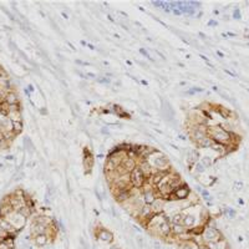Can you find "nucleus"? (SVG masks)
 Returning <instances> with one entry per match:
<instances>
[{
	"instance_id": "1",
	"label": "nucleus",
	"mask_w": 249,
	"mask_h": 249,
	"mask_svg": "<svg viewBox=\"0 0 249 249\" xmlns=\"http://www.w3.org/2000/svg\"><path fill=\"white\" fill-rule=\"evenodd\" d=\"M208 137H210L214 143H219V145L227 146L228 148L229 147L237 148L235 146H233V143H234V141H237V142L240 141L239 137L234 132L228 131L222 126L208 127Z\"/></svg>"
},
{
	"instance_id": "2",
	"label": "nucleus",
	"mask_w": 249,
	"mask_h": 249,
	"mask_svg": "<svg viewBox=\"0 0 249 249\" xmlns=\"http://www.w3.org/2000/svg\"><path fill=\"white\" fill-rule=\"evenodd\" d=\"M149 158H151V161H148V162L151 163L152 167H154V169H157L158 172H169L171 165L165 154H162L158 151H154L149 156Z\"/></svg>"
},
{
	"instance_id": "3",
	"label": "nucleus",
	"mask_w": 249,
	"mask_h": 249,
	"mask_svg": "<svg viewBox=\"0 0 249 249\" xmlns=\"http://www.w3.org/2000/svg\"><path fill=\"white\" fill-rule=\"evenodd\" d=\"M201 238L202 240L208 244V243H217L223 239V235L222 233L218 231L215 227H212V226H207L203 228V232L201 234Z\"/></svg>"
},
{
	"instance_id": "4",
	"label": "nucleus",
	"mask_w": 249,
	"mask_h": 249,
	"mask_svg": "<svg viewBox=\"0 0 249 249\" xmlns=\"http://www.w3.org/2000/svg\"><path fill=\"white\" fill-rule=\"evenodd\" d=\"M130 179H131V184H132L133 188L141 190L142 187H143V184L146 183V181H147V177L143 174V172H142V171L140 169V167L137 166V167L130 173Z\"/></svg>"
},
{
	"instance_id": "5",
	"label": "nucleus",
	"mask_w": 249,
	"mask_h": 249,
	"mask_svg": "<svg viewBox=\"0 0 249 249\" xmlns=\"http://www.w3.org/2000/svg\"><path fill=\"white\" fill-rule=\"evenodd\" d=\"M190 193H191V191H190V187L184 183L183 186H181V187H179V188H177V190H174V191H173L172 197H174L176 199H181V201H183V199H187V198H188ZM172 197H171V198H172Z\"/></svg>"
},
{
	"instance_id": "6",
	"label": "nucleus",
	"mask_w": 249,
	"mask_h": 249,
	"mask_svg": "<svg viewBox=\"0 0 249 249\" xmlns=\"http://www.w3.org/2000/svg\"><path fill=\"white\" fill-rule=\"evenodd\" d=\"M95 235H96L97 239H100V240H102V242H105V243H110V242L113 240V234H112L108 229H105V228H99V229H96Z\"/></svg>"
},
{
	"instance_id": "7",
	"label": "nucleus",
	"mask_w": 249,
	"mask_h": 249,
	"mask_svg": "<svg viewBox=\"0 0 249 249\" xmlns=\"http://www.w3.org/2000/svg\"><path fill=\"white\" fill-rule=\"evenodd\" d=\"M198 160H201L199 158V153L196 149L188 151V154H187V163H188L190 168H192L193 166H196L198 163Z\"/></svg>"
},
{
	"instance_id": "8",
	"label": "nucleus",
	"mask_w": 249,
	"mask_h": 249,
	"mask_svg": "<svg viewBox=\"0 0 249 249\" xmlns=\"http://www.w3.org/2000/svg\"><path fill=\"white\" fill-rule=\"evenodd\" d=\"M151 208H152V212L153 214H158V213H162L163 210V199L161 198H157L152 204H151Z\"/></svg>"
},
{
	"instance_id": "9",
	"label": "nucleus",
	"mask_w": 249,
	"mask_h": 249,
	"mask_svg": "<svg viewBox=\"0 0 249 249\" xmlns=\"http://www.w3.org/2000/svg\"><path fill=\"white\" fill-rule=\"evenodd\" d=\"M183 218H184V214H182V213H174L168 221H169L171 224H174V226H183Z\"/></svg>"
},
{
	"instance_id": "10",
	"label": "nucleus",
	"mask_w": 249,
	"mask_h": 249,
	"mask_svg": "<svg viewBox=\"0 0 249 249\" xmlns=\"http://www.w3.org/2000/svg\"><path fill=\"white\" fill-rule=\"evenodd\" d=\"M143 194V199H145V203L146 204H148V206H151L156 199H157V196L154 194V192H153V190L152 191H147V192H143L142 193Z\"/></svg>"
},
{
	"instance_id": "11",
	"label": "nucleus",
	"mask_w": 249,
	"mask_h": 249,
	"mask_svg": "<svg viewBox=\"0 0 249 249\" xmlns=\"http://www.w3.org/2000/svg\"><path fill=\"white\" fill-rule=\"evenodd\" d=\"M194 223H196V218H194V215H192V214H184V218H183V226H184L186 228L194 227Z\"/></svg>"
},
{
	"instance_id": "12",
	"label": "nucleus",
	"mask_w": 249,
	"mask_h": 249,
	"mask_svg": "<svg viewBox=\"0 0 249 249\" xmlns=\"http://www.w3.org/2000/svg\"><path fill=\"white\" fill-rule=\"evenodd\" d=\"M199 244L196 240H188V242H183L181 244V249H199Z\"/></svg>"
},
{
	"instance_id": "13",
	"label": "nucleus",
	"mask_w": 249,
	"mask_h": 249,
	"mask_svg": "<svg viewBox=\"0 0 249 249\" xmlns=\"http://www.w3.org/2000/svg\"><path fill=\"white\" fill-rule=\"evenodd\" d=\"M47 242H49V237L46 234H39L35 237V244L38 247H44L47 244Z\"/></svg>"
},
{
	"instance_id": "14",
	"label": "nucleus",
	"mask_w": 249,
	"mask_h": 249,
	"mask_svg": "<svg viewBox=\"0 0 249 249\" xmlns=\"http://www.w3.org/2000/svg\"><path fill=\"white\" fill-rule=\"evenodd\" d=\"M213 145H214V142L212 141L210 137H206V138H203L202 141H199V142L197 143V146L201 147V148H212Z\"/></svg>"
},
{
	"instance_id": "15",
	"label": "nucleus",
	"mask_w": 249,
	"mask_h": 249,
	"mask_svg": "<svg viewBox=\"0 0 249 249\" xmlns=\"http://www.w3.org/2000/svg\"><path fill=\"white\" fill-rule=\"evenodd\" d=\"M5 100H6V104H8L9 106H10V105H18V102H19V101H18L19 99H18V96L15 95L14 92L8 93V96H6Z\"/></svg>"
},
{
	"instance_id": "16",
	"label": "nucleus",
	"mask_w": 249,
	"mask_h": 249,
	"mask_svg": "<svg viewBox=\"0 0 249 249\" xmlns=\"http://www.w3.org/2000/svg\"><path fill=\"white\" fill-rule=\"evenodd\" d=\"M135 240H136L137 248H138V249H142V248H143V237H142V235H137Z\"/></svg>"
},
{
	"instance_id": "17",
	"label": "nucleus",
	"mask_w": 249,
	"mask_h": 249,
	"mask_svg": "<svg viewBox=\"0 0 249 249\" xmlns=\"http://www.w3.org/2000/svg\"><path fill=\"white\" fill-rule=\"evenodd\" d=\"M201 163H202L204 167H209V166H212V160H210L209 157H203V158L201 160Z\"/></svg>"
},
{
	"instance_id": "18",
	"label": "nucleus",
	"mask_w": 249,
	"mask_h": 249,
	"mask_svg": "<svg viewBox=\"0 0 249 249\" xmlns=\"http://www.w3.org/2000/svg\"><path fill=\"white\" fill-rule=\"evenodd\" d=\"M21 127H22L21 122H13V130H15L16 132H20V131H21Z\"/></svg>"
},
{
	"instance_id": "19",
	"label": "nucleus",
	"mask_w": 249,
	"mask_h": 249,
	"mask_svg": "<svg viewBox=\"0 0 249 249\" xmlns=\"http://www.w3.org/2000/svg\"><path fill=\"white\" fill-rule=\"evenodd\" d=\"M196 166H197V172H198V173H202V172L204 171V168H206V167H204V166H203L201 162H198Z\"/></svg>"
},
{
	"instance_id": "20",
	"label": "nucleus",
	"mask_w": 249,
	"mask_h": 249,
	"mask_svg": "<svg viewBox=\"0 0 249 249\" xmlns=\"http://www.w3.org/2000/svg\"><path fill=\"white\" fill-rule=\"evenodd\" d=\"M202 88H191V91H188V93H194V92H202Z\"/></svg>"
},
{
	"instance_id": "21",
	"label": "nucleus",
	"mask_w": 249,
	"mask_h": 249,
	"mask_svg": "<svg viewBox=\"0 0 249 249\" xmlns=\"http://www.w3.org/2000/svg\"><path fill=\"white\" fill-rule=\"evenodd\" d=\"M199 249H209V248H208V247H207V245H206V244H204V245H203V244H202V245H201V247H199Z\"/></svg>"
},
{
	"instance_id": "22",
	"label": "nucleus",
	"mask_w": 249,
	"mask_h": 249,
	"mask_svg": "<svg viewBox=\"0 0 249 249\" xmlns=\"http://www.w3.org/2000/svg\"><path fill=\"white\" fill-rule=\"evenodd\" d=\"M110 249H121V248H120V247H117V245H113V247H111Z\"/></svg>"
}]
</instances>
